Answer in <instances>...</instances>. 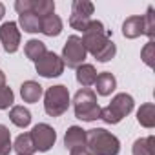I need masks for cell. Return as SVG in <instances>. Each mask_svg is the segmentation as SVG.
I'll list each match as a JSON object with an SVG mask.
<instances>
[{
    "label": "cell",
    "instance_id": "1",
    "mask_svg": "<svg viewBox=\"0 0 155 155\" xmlns=\"http://www.w3.org/2000/svg\"><path fill=\"white\" fill-rule=\"evenodd\" d=\"M81 40L84 44L86 53H91L99 62H108L117 53V46L113 44L108 31L104 29V24L99 20H90V24L82 31Z\"/></svg>",
    "mask_w": 155,
    "mask_h": 155
},
{
    "label": "cell",
    "instance_id": "2",
    "mask_svg": "<svg viewBox=\"0 0 155 155\" xmlns=\"http://www.w3.org/2000/svg\"><path fill=\"white\" fill-rule=\"evenodd\" d=\"M86 148L93 155H119V139L104 128H93L86 131Z\"/></svg>",
    "mask_w": 155,
    "mask_h": 155
},
{
    "label": "cell",
    "instance_id": "3",
    "mask_svg": "<svg viewBox=\"0 0 155 155\" xmlns=\"http://www.w3.org/2000/svg\"><path fill=\"white\" fill-rule=\"evenodd\" d=\"M73 108H75V117L86 122L97 120L101 117V106L97 102V95L90 88H82L75 93Z\"/></svg>",
    "mask_w": 155,
    "mask_h": 155
},
{
    "label": "cell",
    "instance_id": "4",
    "mask_svg": "<svg viewBox=\"0 0 155 155\" xmlns=\"http://www.w3.org/2000/svg\"><path fill=\"white\" fill-rule=\"evenodd\" d=\"M135 106V101L128 93H119L111 99V102L106 108H101V117L106 124H119L126 115L131 113Z\"/></svg>",
    "mask_w": 155,
    "mask_h": 155
},
{
    "label": "cell",
    "instance_id": "5",
    "mask_svg": "<svg viewBox=\"0 0 155 155\" xmlns=\"http://www.w3.org/2000/svg\"><path fill=\"white\" fill-rule=\"evenodd\" d=\"M69 102H71L69 91L62 84L48 88V91L44 95V110L49 117H60L62 113H66L69 108Z\"/></svg>",
    "mask_w": 155,
    "mask_h": 155
},
{
    "label": "cell",
    "instance_id": "6",
    "mask_svg": "<svg viewBox=\"0 0 155 155\" xmlns=\"http://www.w3.org/2000/svg\"><path fill=\"white\" fill-rule=\"evenodd\" d=\"M86 49H84V44H82V40H81V37H77V35H71V37H68V40H66V44H64V48H62V62H64V66L68 64V68H73V69H77L79 66H82L84 64V60H86Z\"/></svg>",
    "mask_w": 155,
    "mask_h": 155
},
{
    "label": "cell",
    "instance_id": "7",
    "mask_svg": "<svg viewBox=\"0 0 155 155\" xmlns=\"http://www.w3.org/2000/svg\"><path fill=\"white\" fill-rule=\"evenodd\" d=\"M95 11V6L90 0H75L71 4V15H69V26L77 31H84L86 26L91 20V15Z\"/></svg>",
    "mask_w": 155,
    "mask_h": 155
},
{
    "label": "cell",
    "instance_id": "8",
    "mask_svg": "<svg viewBox=\"0 0 155 155\" xmlns=\"http://www.w3.org/2000/svg\"><path fill=\"white\" fill-rule=\"evenodd\" d=\"M37 73L46 79H53V77H60L64 73V62L58 55H55L53 51H46L37 62H35Z\"/></svg>",
    "mask_w": 155,
    "mask_h": 155
},
{
    "label": "cell",
    "instance_id": "9",
    "mask_svg": "<svg viewBox=\"0 0 155 155\" xmlns=\"http://www.w3.org/2000/svg\"><path fill=\"white\" fill-rule=\"evenodd\" d=\"M29 135H31V140H33L35 150H38V151H49V150L53 148L55 140H57L55 130H53L49 124H44V122L37 124V126L29 131Z\"/></svg>",
    "mask_w": 155,
    "mask_h": 155
},
{
    "label": "cell",
    "instance_id": "10",
    "mask_svg": "<svg viewBox=\"0 0 155 155\" xmlns=\"http://www.w3.org/2000/svg\"><path fill=\"white\" fill-rule=\"evenodd\" d=\"M0 40L8 53H15L20 46V29L17 22H4L0 26Z\"/></svg>",
    "mask_w": 155,
    "mask_h": 155
},
{
    "label": "cell",
    "instance_id": "11",
    "mask_svg": "<svg viewBox=\"0 0 155 155\" xmlns=\"http://www.w3.org/2000/svg\"><path fill=\"white\" fill-rule=\"evenodd\" d=\"M122 35L126 38H137V37L144 35V18L139 15L128 17L122 24Z\"/></svg>",
    "mask_w": 155,
    "mask_h": 155
},
{
    "label": "cell",
    "instance_id": "12",
    "mask_svg": "<svg viewBox=\"0 0 155 155\" xmlns=\"http://www.w3.org/2000/svg\"><path fill=\"white\" fill-rule=\"evenodd\" d=\"M64 144H66L68 150L86 146V130H82L81 126H71V128H68V131L64 135Z\"/></svg>",
    "mask_w": 155,
    "mask_h": 155
},
{
    "label": "cell",
    "instance_id": "13",
    "mask_svg": "<svg viewBox=\"0 0 155 155\" xmlns=\"http://www.w3.org/2000/svg\"><path fill=\"white\" fill-rule=\"evenodd\" d=\"M95 86H97V93L102 95V97H108L115 91L117 88V81H115V77L110 73V71H102L97 75V79H95Z\"/></svg>",
    "mask_w": 155,
    "mask_h": 155
},
{
    "label": "cell",
    "instance_id": "14",
    "mask_svg": "<svg viewBox=\"0 0 155 155\" xmlns=\"http://www.w3.org/2000/svg\"><path fill=\"white\" fill-rule=\"evenodd\" d=\"M40 31L46 37H58L62 33V20H60V17H57L55 13L48 15V17H42L40 18Z\"/></svg>",
    "mask_w": 155,
    "mask_h": 155
},
{
    "label": "cell",
    "instance_id": "15",
    "mask_svg": "<svg viewBox=\"0 0 155 155\" xmlns=\"http://www.w3.org/2000/svg\"><path fill=\"white\" fill-rule=\"evenodd\" d=\"M42 93H44L42 86L38 82H35V81H26L20 86V97H22L24 102H31V104L38 102V99L42 97Z\"/></svg>",
    "mask_w": 155,
    "mask_h": 155
},
{
    "label": "cell",
    "instance_id": "16",
    "mask_svg": "<svg viewBox=\"0 0 155 155\" xmlns=\"http://www.w3.org/2000/svg\"><path fill=\"white\" fill-rule=\"evenodd\" d=\"M95 79H97V71L91 64H82L77 68V81L81 86L90 88L91 84H95Z\"/></svg>",
    "mask_w": 155,
    "mask_h": 155
},
{
    "label": "cell",
    "instance_id": "17",
    "mask_svg": "<svg viewBox=\"0 0 155 155\" xmlns=\"http://www.w3.org/2000/svg\"><path fill=\"white\" fill-rule=\"evenodd\" d=\"M137 120L144 128H153L155 126V106L151 102L142 104L137 111Z\"/></svg>",
    "mask_w": 155,
    "mask_h": 155
},
{
    "label": "cell",
    "instance_id": "18",
    "mask_svg": "<svg viewBox=\"0 0 155 155\" xmlns=\"http://www.w3.org/2000/svg\"><path fill=\"white\" fill-rule=\"evenodd\" d=\"M133 155H155V137H142L133 142Z\"/></svg>",
    "mask_w": 155,
    "mask_h": 155
},
{
    "label": "cell",
    "instance_id": "19",
    "mask_svg": "<svg viewBox=\"0 0 155 155\" xmlns=\"http://www.w3.org/2000/svg\"><path fill=\"white\" fill-rule=\"evenodd\" d=\"M9 119H11V122H13L15 126L26 128V126H29V122H31V113H29V110L24 108V106H13L11 111H9Z\"/></svg>",
    "mask_w": 155,
    "mask_h": 155
},
{
    "label": "cell",
    "instance_id": "20",
    "mask_svg": "<svg viewBox=\"0 0 155 155\" xmlns=\"http://www.w3.org/2000/svg\"><path fill=\"white\" fill-rule=\"evenodd\" d=\"M46 51H48V49H46V44H44L42 40H37V38L28 40L26 46H24V53H26V57H28L29 60H33V62H37Z\"/></svg>",
    "mask_w": 155,
    "mask_h": 155
},
{
    "label": "cell",
    "instance_id": "21",
    "mask_svg": "<svg viewBox=\"0 0 155 155\" xmlns=\"http://www.w3.org/2000/svg\"><path fill=\"white\" fill-rule=\"evenodd\" d=\"M31 13L37 15L38 18L53 15L55 13V2L53 0H33L31 2Z\"/></svg>",
    "mask_w": 155,
    "mask_h": 155
},
{
    "label": "cell",
    "instance_id": "22",
    "mask_svg": "<svg viewBox=\"0 0 155 155\" xmlns=\"http://www.w3.org/2000/svg\"><path fill=\"white\" fill-rule=\"evenodd\" d=\"M18 24L24 31L28 33H38L40 31V18L33 13H24V15H18Z\"/></svg>",
    "mask_w": 155,
    "mask_h": 155
},
{
    "label": "cell",
    "instance_id": "23",
    "mask_svg": "<svg viewBox=\"0 0 155 155\" xmlns=\"http://www.w3.org/2000/svg\"><path fill=\"white\" fill-rule=\"evenodd\" d=\"M13 148L17 150V153H22V155H33L35 146H33V140H31V135L29 133H20L13 144Z\"/></svg>",
    "mask_w": 155,
    "mask_h": 155
},
{
    "label": "cell",
    "instance_id": "24",
    "mask_svg": "<svg viewBox=\"0 0 155 155\" xmlns=\"http://www.w3.org/2000/svg\"><path fill=\"white\" fill-rule=\"evenodd\" d=\"M11 148V133L4 124H0V155H9Z\"/></svg>",
    "mask_w": 155,
    "mask_h": 155
},
{
    "label": "cell",
    "instance_id": "25",
    "mask_svg": "<svg viewBox=\"0 0 155 155\" xmlns=\"http://www.w3.org/2000/svg\"><path fill=\"white\" fill-rule=\"evenodd\" d=\"M142 18H144V35H148L150 40H153V37H155V11L151 6L148 8L146 15Z\"/></svg>",
    "mask_w": 155,
    "mask_h": 155
},
{
    "label": "cell",
    "instance_id": "26",
    "mask_svg": "<svg viewBox=\"0 0 155 155\" xmlns=\"http://www.w3.org/2000/svg\"><path fill=\"white\" fill-rule=\"evenodd\" d=\"M140 58L144 60V64L146 66H150V68H153V64H155V44H153V40H150L144 48H142V51H140Z\"/></svg>",
    "mask_w": 155,
    "mask_h": 155
},
{
    "label": "cell",
    "instance_id": "27",
    "mask_svg": "<svg viewBox=\"0 0 155 155\" xmlns=\"http://www.w3.org/2000/svg\"><path fill=\"white\" fill-rule=\"evenodd\" d=\"M13 102H15V95H13L11 88L4 86L0 90V110H8Z\"/></svg>",
    "mask_w": 155,
    "mask_h": 155
},
{
    "label": "cell",
    "instance_id": "28",
    "mask_svg": "<svg viewBox=\"0 0 155 155\" xmlns=\"http://www.w3.org/2000/svg\"><path fill=\"white\" fill-rule=\"evenodd\" d=\"M69 155H93L86 146H81V148H73L69 150Z\"/></svg>",
    "mask_w": 155,
    "mask_h": 155
},
{
    "label": "cell",
    "instance_id": "29",
    "mask_svg": "<svg viewBox=\"0 0 155 155\" xmlns=\"http://www.w3.org/2000/svg\"><path fill=\"white\" fill-rule=\"evenodd\" d=\"M4 86H6V73L0 69V90H2Z\"/></svg>",
    "mask_w": 155,
    "mask_h": 155
},
{
    "label": "cell",
    "instance_id": "30",
    "mask_svg": "<svg viewBox=\"0 0 155 155\" xmlns=\"http://www.w3.org/2000/svg\"><path fill=\"white\" fill-rule=\"evenodd\" d=\"M4 15H6V8H4V4L0 2V20L4 18Z\"/></svg>",
    "mask_w": 155,
    "mask_h": 155
},
{
    "label": "cell",
    "instance_id": "31",
    "mask_svg": "<svg viewBox=\"0 0 155 155\" xmlns=\"http://www.w3.org/2000/svg\"><path fill=\"white\" fill-rule=\"evenodd\" d=\"M17 155H22V153H17Z\"/></svg>",
    "mask_w": 155,
    "mask_h": 155
}]
</instances>
